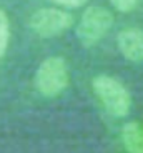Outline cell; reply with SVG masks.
Instances as JSON below:
<instances>
[{"instance_id": "8992f818", "label": "cell", "mask_w": 143, "mask_h": 153, "mask_svg": "<svg viewBox=\"0 0 143 153\" xmlns=\"http://www.w3.org/2000/svg\"><path fill=\"white\" fill-rule=\"evenodd\" d=\"M122 143L128 153H143V128L136 122H127L122 126Z\"/></svg>"}, {"instance_id": "3957f363", "label": "cell", "mask_w": 143, "mask_h": 153, "mask_svg": "<svg viewBox=\"0 0 143 153\" xmlns=\"http://www.w3.org/2000/svg\"><path fill=\"white\" fill-rule=\"evenodd\" d=\"M113 25L112 12L105 7H88L77 27V38L83 47H93L100 42Z\"/></svg>"}, {"instance_id": "9c48e42d", "label": "cell", "mask_w": 143, "mask_h": 153, "mask_svg": "<svg viewBox=\"0 0 143 153\" xmlns=\"http://www.w3.org/2000/svg\"><path fill=\"white\" fill-rule=\"evenodd\" d=\"M53 4L60 5V7H67V8H78L83 7V5L88 2V0H50Z\"/></svg>"}, {"instance_id": "5b68a950", "label": "cell", "mask_w": 143, "mask_h": 153, "mask_svg": "<svg viewBox=\"0 0 143 153\" xmlns=\"http://www.w3.org/2000/svg\"><path fill=\"white\" fill-rule=\"evenodd\" d=\"M116 45L120 53L130 62H143V30L125 28L116 35Z\"/></svg>"}, {"instance_id": "7a4b0ae2", "label": "cell", "mask_w": 143, "mask_h": 153, "mask_svg": "<svg viewBox=\"0 0 143 153\" xmlns=\"http://www.w3.org/2000/svg\"><path fill=\"white\" fill-rule=\"evenodd\" d=\"M35 87L43 97H57L68 87V67L62 57H48L35 73Z\"/></svg>"}, {"instance_id": "ba28073f", "label": "cell", "mask_w": 143, "mask_h": 153, "mask_svg": "<svg viewBox=\"0 0 143 153\" xmlns=\"http://www.w3.org/2000/svg\"><path fill=\"white\" fill-rule=\"evenodd\" d=\"M108 2L118 12H125V13L127 12H132L136 7V4H138V0H108Z\"/></svg>"}, {"instance_id": "6da1fadb", "label": "cell", "mask_w": 143, "mask_h": 153, "mask_svg": "<svg viewBox=\"0 0 143 153\" xmlns=\"http://www.w3.org/2000/svg\"><path fill=\"white\" fill-rule=\"evenodd\" d=\"M93 92L113 117H127L132 108V97L122 82L110 75H98L92 82Z\"/></svg>"}, {"instance_id": "277c9868", "label": "cell", "mask_w": 143, "mask_h": 153, "mask_svg": "<svg viewBox=\"0 0 143 153\" xmlns=\"http://www.w3.org/2000/svg\"><path fill=\"white\" fill-rule=\"evenodd\" d=\"M30 28L42 38L62 35L73 25V15L60 8H40L30 17Z\"/></svg>"}, {"instance_id": "52a82bcc", "label": "cell", "mask_w": 143, "mask_h": 153, "mask_svg": "<svg viewBox=\"0 0 143 153\" xmlns=\"http://www.w3.org/2000/svg\"><path fill=\"white\" fill-rule=\"evenodd\" d=\"M8 40H10V22H8L7 13L0 8V58L7 52Z\"/></svg>"}]
</instances>
